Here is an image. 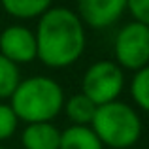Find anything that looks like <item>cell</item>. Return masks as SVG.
<instances>
[{
    "instance_id": "cell-8",
    "label": "cell",
    "mask_w": 149,
    "mask_h": 149,
    "mask_svg": "<svg viewBox=\"0 0 149 149\" xmlns=\"http://www.w3.org/2000/svg\"><path fill=\"white\" fill-rule=\"evenodd\" d=\"M25 149H58L61 130L53 123H32L26 125L21 134Z\"/></svg>"
},
{
    "instance_id": "cell-2",
    "label": "cell",
    "mask_w": 149,
    "mask_h": 149,
    "mask_svg": "<svg viewBox=\"0 0 149 149\" xmlns=\"http://www.w3.org/2000/svg\"><path fill=\"white\" fill-rule=\"evenodd\" d=\"M10 106L17 119L26 125L51 123L64 108V91L51 77L32 76L19 83Z\"/></svg>"
},
{
    "instance_id": "cell-14",
    "label": "cell",
    "mask_w": 149,
    "mask_h": 149,
    "mask_svg": "<svg viewBox=\"0 0 149 149\" xmlns=\"http://www.w3.org/2000/svg\"><path fill=\"white\" fill-rule=\"evenodd\" d=\"M17 123H19V119L13 113L11 106L0 104V142L8 140L11 134H13L15 128H17Z\"/></svg>"
},
{
    "instance_id": "cell-15",
    "label": "cell",
    "mask_w": 149,
    "mask_h": 149,
    "mask_svg": "<svg viewBox=\"0 0 149 149\" xmlns=\"http://www.w3.org/2000/svg\"><path fill=\"white\" fill-rule=\"evenodd\" d=\"M127 10L136 23L149 26V0H127Z\"/></svg>"
},
{
    "instance_id": "cell-16",
    "label": "cell",
    "mask_w": 149,
    "mask_h": 149,
    "mask_svg": "<svg viewBox=\"0 0 149 149\" xmlns=\"http://www.w3.org/2000/svg\"><path fill=\"white\" fill-rule=\"evenodd\" d=\"M0 149H6V147H0Z\"/></svg>"
},
{
    "instance_id": "cell-1",
    "label": "cell",
    "mask_w": 149,
    "mask_h": 149,
    "mask_svg": "<svg viewBox=\"0 0 149 149\" xmlns=\"http://www.w3.org/2000/svg\"><path fill=\"white\" fill-rule=\"evenodd\" d=\"M38 58L49 68H66L83 55L87 34L85 25L70 8H49L36 26Z\"/></svg>"
},
{
    "instance_id": "cell-9",
    "label": "cell",
    "mask_w": 149,
    "mask_h": 149,
    "mask_svg": "<svg viewBox=\"0 0 149 149\" xmlns=\"http://www.w3.org/2000/svg\"><path fill=\"white\" fill-rule=\"evenodd\" d=\"M58 149H104L102 142L96 138L91 127H77L72 125L61 132V146Z\"/></svg>"
},
{
    "instance_id": "cell-11",
    "label": "cell",
    "mask_w": 149,
    "mask_h": 149,
    "mask_svg": "<svg viewBox=\"0 0 149 149\" xmlns=\"http://www.w3.org/2000/svg\"><path fill=\"white\" fill-rule=\"evenodd\" d=\"M4 10L17 19L42 17L51 8L53 0H0Z\"/></svg>"
},
{
    "instance_id": "cell-4",
    "label": "cell",
    "mask_w": 149,
    "mask_h": 149,
    "mask_svg": "<svg viewBox=\"0 0 149 149\" xmlns=\"http://www.w3.org/2000/svg\"><path fill=\"white\" fill-rule=\"evenodd\" d=\"M123 87V68L113 61H98L91 64L81 79V95H85L95 106L115 102Z\"/></svg>"
},
{
    "instance_id": "cell-12",
    "label": "cell",
    "mask_w": 149,
    "mask_h": 149,
    "mask_svg": "<svg viewBox=\"0 0 149 149\" xmlns=\"http://www.w3.org/2000/svg\"><path fill=\"white\" fill-rule=\"evenodd\" d=\"M19 83H21L19 66L0 55V100L11 98Z\"/></svg>"
},
{
    "instance_id": "cell-6",
    "label": "cell",
    "mask_w": 149,
    "mask_h": 149,
    "mask_svg": "<svg viewBox=\"0 0 149 149\" xmlns=\"http://www.w3.org/2000/svg\"><path fill=\"white\" fill-rule=\"evenodd\" d=\"M0 55L13 64H25L38 58L36 36L23 25H11L0 32Z\"/></svg>"
},
{
    "instance_id": "cell-3",
    "label": "cell",
    "mask_w": 149,
    "mask_h": 149,
    "mask_svg": "<svg viewBox=\"0 0 149 149\" xmlns=\"http://www.w3.org/2000/svg\"><path fill=\"white\" fill-rule=\"evenodd\" d=\"M91 128L102 146L113 149H130L142 136V121L138 113L119 100L98 106Z\"/></svg>"
},
{
    "instance_id": "cell-7",
    "label": "cell",
    "mask_w": 149,
    "mask_h": 149,
    "mask_svg": "<svg viewBox=\"0 0 149 149\" xmlns=\"http://www.w3.org/2000/svg\"><path fill=\"white\" fill-rule=\"evenodd\" d=\"M127 10V0H77V15L93 29L111 26Z\"/></svg>"
},
{
    "instance_id": "cell-13",
    "label": "cell",
    "mask_w": 149,
    "mask_h": 149,
    "mask_svg": "<svg viewBox=\"0 0 149 149\" xmlns=\"http://www.w3.org/2000/svg\"><path fill=\"white\" fill-rule=\"evenodd\" d=\"M130 95L138 108L149 113V64L134 74L130 83Z\"/></svg>"
},
{
    "instance_id": "cell-10",
    "label": "cell",
    "mask_w": 149,
    "mask_h": 149,
    "mask_svg": "<svg viewBox=\"0 0 149 149\" xmlns=\"http://www.w3.org/2000/svg\"><path fill=\"white\" fill-rule=\"evenodd\" d=\"M96 108L98 106H95L87 96L79 93V95H74L72 98L66 100L62 109L66 111L68 119L74 125H77V127H89L93 123V119H95Z\"/></svg>"
},
{
    "instance_id": "cell-5",
    "label": "cell",
    "mask_w": 149,
    "mask_h": 149,
    "mask_svg": "<svg viewBox=\"0 0 149 149\" xmlns=\"http://www.w3.org/2000/svg\"><path fill=\"white\" fill-rule=\"evenodd\" d=\"M115 62L121 68L138 70L149 64V26L142 23H127L117 32L113 44Z\"/></svg>"
}]
</instances>
